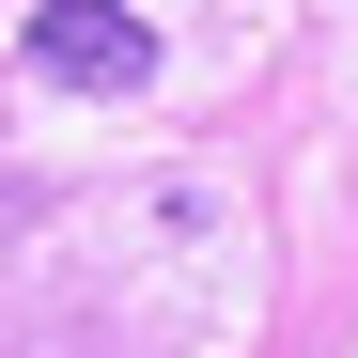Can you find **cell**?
<instances>
[{
    "instance_id": "6da1fadb",
    "label": "cell",
    "mask_w": 358,
    "mask_h": 358,
    "mask_svg": "<svg viewBox=\"0 0 358 358\" xmlns=\"http://www.w3.org/2000/svg\"><path fill=\"white\" fill-rule=\"evenodd\" d=\"M31 78L47 94H141L156 78V31L125 16V0H47L31 16Z\"/></svg>"
}]
</instances>
